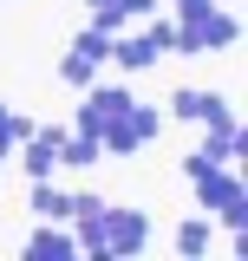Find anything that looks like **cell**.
Returning <instances> with one entry per match:
<instances>
[{
  "label": "cell",
  "mask_w": 248,
  "mask_h": 261,
  "mask_svg": "<svg viewBox=\"0 0 248 261\" xmlns=\"http://www.w3.org/2000/svg\"><path fill=\"white\" fill-rule=\"evenodd\" d=\"M170 118H203V92H170Z\"/></svg>",
  "instance_id": "obj_18"
},
{
  "label": "cell",
  "mask_w": 248,
  "mask_h": 261,
  "mask_svg": "<svg viewBox=\"0 0 248 261\" xmlns=\"http://www.w3.org/2000/svg\"><path fill=\"white\" fill-rule=\"evenodd\" d=\"M33 216L39 222H72V190H59L53 176H39L33 183Z\"/></svg>",
  "instance_id": "obj_7"
},
{
  "label": "cell",
  "mask_w": 248,
  "mask_h": 261,
  "mask_svg": "<svg viewBox=\"0 0 248 261\" xmlns=\"http://www.w3.org/2000/svg\"><path fill=\"white\" fill-rule=\"evenodd\" d=\"M20 150H27V170H33V176H53V170H59V150H46L39 137H27Z\"/></svg>",
  "instance_id": "obj_14"
},
{
  "label": "cell",
  "mask_w": 248,
  "mask_h": 261,
  "mask_svg": "<svg viewBox=\"0 0 248 261\" xmlns=\"http://www.w3.org/2000/svg\"><path fill=\"white\" fill-rule=\"evenodd\" d=\"M105 255L111 261H131V255H144V242H151V216L144 209H124V202H105Z\"/></svg>",
  "instance_id": "obj_2"
},
{
  "label": "cell",
  "mask_w": 248,
  "mask_h": 261,
  "mask_svg": "<svg viewBox=\"0 0 248 261\" xmlns=\"http://www.w3.org/2000/svg\"><path fill=\"white\" fill-rule=\"evenodd\" d=\"M98 157H105L98 137H79V130H72V137L59 144V170H85V163H98Z\"/></svg>",
  "instance_id": "obj_8"
},
{
  "label": "cell",
  "mask_w": 248,
  "mask_h": 261,
  "mask_svg": "<svg viewBox=\"0 0 248 261\" xmlns=\"http://www.w3.org/2000/svg\"><path fill=\"white\" fill-rule=\"evenodd\" d=\"M72 53H79V59H92V65H105V59H111V33H98V27H79Z\"/></svg>",
  "instance_id": "obj_10"
},
{
  "label": "cell",
  "mask_w": 248,
  "mask_h": 261,
  "mask_svg": "<svg viewBox=\"0 0 248 261\" xmlns=\"http://www.w3.org/2000/svg\"><path fill=\"white\" fill-rule=\"evenodd\" d=\"M72 130H79V137H98V130H105V111H98L92 98H85V105L72 111Z\"/></svg>",
  "instance_id": "obj_15"
},
{
  "label": "cell",
  "mask_w": 248,
  "mask_h": 261,
  "mask_svg": "<svg viewBox=\"0 0 248 261\" xmlns=\"http://www.w3.org/2000/svg\"><path fill=\"white\" fill-rule=\"evenodd\" d=\"M27 261H79V242H72V228H59V222H39L27 235V248H20Z\"/></svg>",
  "instance_id": "obj_3"
},
{
  "label": "cell",
  "mask_w": 248,
  "mask_h": 261,
  "mask_svg": "<svg viewBox=\"0 0 248 261\" xmlns=\"http://www.w3.org/2000/svg\"><path fill=\"white\" fill-rule=\"evenodd\" d=\"M242 190H248V183L235 176V163H216L209 176H196V196H203V209H209V216H216L229 196H242Z\"/></svg>",
  "instance_id": "obj_5"
},
{
  "label": "cell",
  "mask_w": 248,
  "mask_h": 261,
  "mask_svg": "<svg viewBox=\"0 0 248 261\" xmlns=\"http://www.w3.org/2000/svg\"><path fill=\"white\" fill-rule=\"evenodd\" d=\"M216 216H222V228H229V235H235V228H248V190H242V196H229Z\"/></svg>",
  "instance_id": "obj_17"
},
{
  "label": "cell",
  "mask_w": 248,
  "mask_h": 261,
  "mask_svg": "<svg viewBox=\"0 0 248 261\" xmlns=\"http://www.w3.org/2000/svg\"><path fill=\"white\" fill-rule=\"evenodd\" d=\"M196 39H203V53H229V46H242V13L209 7V13L196 20Z\"/></svg>",
  "instance_id": "obj_4"
},
{
  "label": "cell",
  "mask_w": 248,
  "mask_h": 261,
  "mask_svg": "<svg viewBox=\"0 0 248 261\" xmlns=\"http://www.w3.org/2000/svg\"><path fill=\"white\" fill-rule=\"evenodd\" d=\"M209 235H216V228L203 222V216H196V222H183V228H177V255H203V248H209Z\"/></svg>",
  "instance_id": "obj_13"
},
{
  "label": "cell",
  "mask_w": 248,
  "mask_h": 261,
  "mask_svg": "<svg viewBox=\"0 0 248 261\" xmlns=\"http://www.w3.org/2000/svg\"><path fill=\"white\" fill-rule=\"evenodd\" d=\"M85 7H92V13H98V7H111V0H85Z\"/></svg>",
  "instance_id": "obj_22"
},
{
  "label": "cell",
  "mask_w": 248,
  "mask_h": 261,
  "mask_svg": "<svg viewBox=\"0 0 248 261\" xmlns=\"http://www.w3.org/2000/svg\"><path fill=\"white\" fill-rule=\"evenodd\" d=\"M33 137H39V144H46V150H59L65 137H72V124H33Z\"/></svg>",
  "instance_id": "obj_19"
},
{
  "label": "cell",
  "mask_w": 248,
  "mask_h": 261,
  "mask_svg": "<svg viewBox=\"0 0 248 261\" xmlns=\"http://www.w3.org/2000/svg\"><path fill=\"white\" fill-rule=\"evenodd\" d=\"M157 124H163V111H151V105H131V111H118V118H105L98 144H105V157H131V150H144V144L157 137Z\"/></svg>",
  "instance_id": "obj_1"
},
{
  "label": "cell",
  "mask_w": 248,
  "mask_h": 261,
  "mask_svg": "<svg viewBox=\"0 0 248 261\" xmlns=\"http://www.w3.org/2000/svg\"><path fill=\"white\" fill-rule=\"evenodd\" d=\"M209 7H216V0H170V13H177V20H203Z\"/></svg>",
  "instance_id": "obj_20"
},
{
  "label": "cell",
  "mask_w": 248,
  "mask_h": 261,
  "mask_svg": "<svg viewBox=\"0 0 248 261\" xmlns=\"http://www.w3.org/2000/svg\"><path fill=\"white\" fill-rule=\"evenodd\" d=\"M111 65H118V72H151V65H157V46L131 27V33H118V39H111Z\"/></svg>",
  "instance_id": "obj_6"
},
{
  "label": "cell",
  "mask_w": 248,
  "mask_h": 261,
  "mask_svg": "<svg viewBox=\"0 0 248 261\" xmlns=\"http://www.w3.org/2000/svg\"><path fill=\"white\" fill-rule=\"evenodd\" d=\"M118 7H124V20H131V27H137V20H151V13H157V0H118Z\"/></svg>",
  "instance_id": "obj_21"
},
{
  "label": "cell",
  "mask_w": 248,
  "mask_h": 261,
  "mask_svg": "<svg viewBox=\"0 0 248 261\" xmlns=\"http://www.w3.org/2000/svg\"><path fill=\"white\" fill-rule=\"evenodd\" d=\"M137 33L157 46V59H170V53H177V20H137Z\"/></svg>",
  "instance_id": "obj_12"
},
{
  "label": "cell",
  "mask_w": 248,
  "mask_h": 261,
  "mask_svg": "<svg viewBox=\"0 0 248 261\" xmlns=\"http://www.w3.org/2000/svg\"><path fill=\"white\" fill-rule=\"evenodd\" d=\"M92 27H98V33H111V39H118V33H131V20H124V7H118V0H111V7H98V13H92Z\"/></svg>",
  "instance_id": "obj_16"
},
{
  "label": "cell",
  "mask_w": 248,
  "mask_h": 261,
  "mask_svg": "<svg viewBox=\"0 0 248 261\" xmlns=\"http://www.w3.org/2000/svg\"><path fill=\"white\" fill-rule=\"evenodd\" d=\"M85 98H92L105 118H118V111H131V105H137V98H131V85H92Z\"/></svg>",
  "instance_id": "obj_11"
},
{
  "label": "cell",
  "mask_w": 248,
  "mask_h": 261,
  "mask_svg": "<svg viewBox=\"0 0 248 261\" xmlns=\"http://www.w3.org/2000/svg\"><path fill=\"white\" fill-rule=\"evenodd\" d=\"M59 85H65V92H92V85H98V65L79 59V53H65V59H59Z\"/></svg>",
  "instance_id": "obj_9"
}]
</instances>
